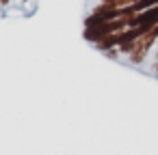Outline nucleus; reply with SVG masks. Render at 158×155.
Masks as SVG:
<instances>
[]
</instances>
